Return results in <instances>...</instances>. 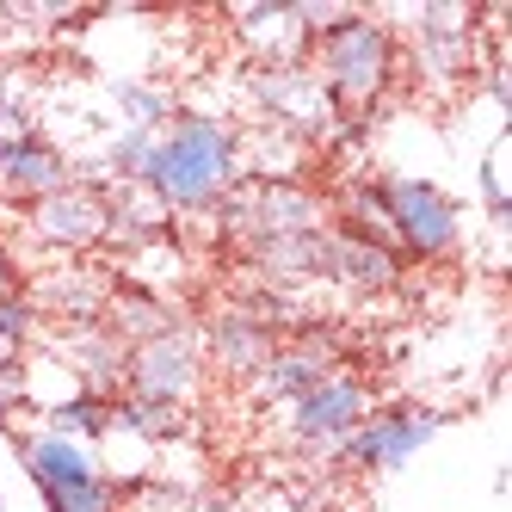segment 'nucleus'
Listing matches in <instances>:
<instances>
[{
	"label": "nucleus",
	"instance_id": "obj_1",
	"mask_svg": "<svg viewBox=\"0 0 512 512\" xmlns=\"http://www.w3.org/2000/svg\"><path fill=\"white\" fill-rule=\"evenodd\" d=\"M235 179H241L235 124L216 118V112H186V105H179V112L155 130L149 167H142L136 186H149L173 216H192V210H210Z\"/></svg>",
	"mask_w": 512,
	"mask_h": 512
},
{
	"label": "nucleus",
	"instance_id": "obj_2",
	"mask_svg": "<svg viewBox=\"0 0 512 512\" xmlns=\"http://www.w3.org/2000/svg\"><path fill=\"white\" fill-rule=\"evenodd\" d=\"M395 62H401L395 31L371 13H352L346 25H334L327 38L309 44V68L321 75L340 124H364V112H371L395 81Z\"/></svg>",
	"mask_w": 512,
	"mask_h": 512
},
{
	"label": "nucleus",
	"instance_id": "obj_3",
	"mask_svg": "<svg viewBox=\"0 0 512 512\" xmlns=\"http://www.w3.org/2000/svg\"><path fill=\"white\" fill-rule=\"evenodd\" d=\"M377 192H383V210H389V235H395L401 266H408V260H420V266L457 260V247H463V204L438 186V179L383 173Z\"/></svg>",
	"mask_w": 512,
	"mask_h": 512
},
{
	"label": "nucleus",
	"instance_id": "obj_4",
	"mask_svg": "<svg viewBox=\"0 0 512 512\" xmlns=\"http://www.w3.org/2000/svg\"><path fill=\"white\" fill-rule=\"evenodd\" d=\"M451 426L445 408H414V401H389V408H371L340 445H334V463L358 469V475H389V469H408L438 432Z\"/></svg>",
	"mask_w": 512,
	"mask_h": 512
},
{
	"label": "nucleus",
	"instance_id": "obj_5",
	"mask_svg": "<svg viewBox=\"0 0 512 512\" xmlns=\"http://www.w3.org/2000/svg\"><path fill=\"white\" fill-rule=\"evenodd\" d=\"M377 408V395H371V383H364L358 371H327L315 389H303L297 401H284V408H272V420H278V438L284 445H297V451H321V457H334V445L340 438Z\"/></svg>",
	"mask_w": 512,
	"mask_h": 512
},
{
	"label": "nucleus",
	"instance_id": "obj_6",
	"mask_svg": "<svg viewBox=\"0 0 512 512\" xmlns=\"http://www.w3.org/2000/svg\"><path fill=\"white\" fill-rule=\"evenodd\" d=\"M247 105H253V118L260 124H278L290 136H303L309 149L321 136H334L340 130V112H334V99H327L321 75L309 62H290V68H253L247 75Z\"/></svg>",
	"mask_w": 512,
	"mask_h": 512
},
{
	"label": "nucleus",
	"instance_id": "obj_7",
	"mask_svg": "<svg viewBox=\"0 0 512 512\" xmlns=\"http://www.w3.org/2000/svg\"><path fill=\"white\" fill-rule=\"evenodd\" d=\"M204 389V340L192 321L167 327V334L130 346L124 364V395H149V401H173V408H192Z\"/></svg>",
	"mask_w": 512,
	"mask_h": 512
},
{
	"label": "nucleus",
	"instance_id": "obj_8",
	"mask_svg": "<svg viewBox=\"0 0 512 512\" xmlns=\"http://www.w3.org/2000/svg\"><path fill=\"white\" fill-rule=\"evenodd\" d=\"M25 229L38 247L50 253H93L105 235H112V210H105V186H93V179H68L62 192L38 198L25 210Z\"/></svg>",
	"mask_w": 512,
	"mask_h": 512
},
{
	"label": "nucleus",
	"instance_id": "obj_9",
	"mask_svg": "<svg viewBox=\"0 0 512 512\" xmlns=\"http://www.w3.org/2000/svg\"><path fill=\"white\" fill-rule=\"evenodd\" d=\"M327 371H340V340L327 327H303L297 340H278L272 358L247 377V401L253 408H284L297 401L303 389H315Z\"/></svg>",
	"mask_w": 512,
	"mask_h": 512
},
{
	"label": "nucleus",
	"instance_id": "obj_10",
	"mask_svg": "<svg viewBox=\"0 0 512 512\" xmlns=\"http://www.w3.org/2000/svg\"><path fill=\"white\" fill-rule=\"evenodd\" d=\"M31 309H38V321L50 315L56 327H81V321H105V309H112L118 297V272H105L93 260H56L50 272H38L25 284Z\"/></svg>",
	"mask_w": 512,
	"mask_h": 512
},
{
	"label": "nucleus",
	"instance_id": "obj_11",
	"mask_svg": "<svg viewBox=\"0 0 512 512\" xmlns=\"http://www.w3.org/2000/svg\"><path fill=\"white\" fill-rule=\"evenodd\" d=\"M44 352L50 358H62L68 371H75V383L81 389H93V395H124V364H130V346L112 334L105 321H81V327H50L44 334Z\"/></svg>",
	"mask_w": 512,
	"mask_h": 512
},
{
	"label": "nucleus",
	"instance_id": "obj_12",
	"mask_svg": "<svg viewBox=\"0 0 512 512\" xmlns=\"http://www.w3.org/2000/svg\"><path fill=\"white\" fill-rule=\"evenodd\" d=\"M7 438H13V457H19V469L31 475L38 494H62V488H81L93 475H105L93 445H81V438H62V432H44V426L38 432L7 426Z\"/></svg>",
	"mask_w": 512,
	"mask_h": 512
},
{
	"label": "nucleus",
	"instance_id": "obj_13",
	"mask_svg": "<svg viewBox=\"0 0 512 512\" xmlns=\"http://www.w3.org/2000/svg\"><path fill=\"white\" fill-rule=\"evenodd\" d=\"M198 340H204V364H216V371L235 377V383H247V377L272 358V346H278L272 327L253 315V309H241V303L216 309V315L198 327Z\"/></svg>",
	"mask_w": 512,
	"mask_h": 512
},
{
	"label": "nucleus",
	"instance_id": "obj_14",
	"mask_svg": "<svg viewBox=\"0 0 512 512\" xmlns=\"http://www.w3.org/2000/svg\"><path fill=\"white\" fill-rule=\"evenodd\" d=\"M68 179H75V161L62 155V142H50V136L38 130V136L13 142L7 161H0V198H13V204H38V198L62 192Z\"/></svg>",
	"mask_w": 512,
	"mask_h": 512
},
{
	"label": "nucleus",
	"instance_id": "obj_15",
	"mask_svg": "<svg viewBox=\"0 0 512 512\" xmlns=\"http://www.w3.org/2000/svg\"><path fill=\"white\" fill-rule=\"evenodd\" d=\"M235 31H241V50L260 62V68L309 62V38L297 31L290 0H260V7H241V13H235Z\"/></svg>",
	"mask_w": 512,
	"mask_h": 512
},
{
	"label": "nucleus",
	"instance_id": "obj_16",
	"mask_svg": "<svg viewBox=\"0 0 512 512\" xmlns=\"http://www.w3.org/2000/svg\"><path fill=\"white\" fill-rule=\"evenodd\" d=\"M321 278H334L340 290H358V297H377V290H395L401 284V260L389 247H371L346 229H327V266Z\"/></svg>",
	"mask_w": 512,
	"mask_h": 512
},
{
	"label": "nucleus",
	"instance_id": "obj_17",
	"mask_svg": "<svg viewBox=\"0 0 512 512\" xmlns=\"http://www.w3.org/2000/svg\"><path fill=\"white\" fill-rule=\"evenodd\" d=\"M247 253V266H253V278H266V284H309V278H321V266H327V229H315V235H278V241H253V247H241Z\"/></svg>",
	"mask_w": 512,
	"mask_h": 512
},
{
	"label": "nucleus",
	"instance_id": "obj_18",
	"mask_svg": "<svg viewBox=\"0 0 512 512\" xmlns=\"http://www.w3.org/2000/svg\"><path fill=\"white\" fill-rule=\"evenodd\" d=\"M105 210H112V247H142L173 235V210L149 192V186H105Z\"/></svg>",
	"mask_w": 512,
	"mask_h": 512
},
{
	"label": "nucleus",
	"instance_id": "obj_19",
	"mask_svg": "<svg viewBox=\"0 0 512 512\" xmlns=\"http://www.w3.org/2000/svg\"><path fill=\"white\" fill-rule=\"evenodd\" d=\"M179 321H186V315H179L167 297H149V290H130V284H118L112 309H105V327H112L124 346H142V340L167 334V327H179Z\"/></svg>",
	"mask_w": 512,
	"mask_h": 512
},
{
	"label": "nucleus",
	"instance_id": "obj_20",
	"mask_svg": "<svg viewBox=\"0 0 512 512\" xmlns=\"http://www.w3.org/2000/svg\"><path fill=\"white\" fill-rule=\"evenodd\" d=\"M112 432H130L142 445H173L186 432V408L149 401V395H112Z\"/></svg>",
	"mask_w": 512,
	"mask_h": 512
},
{
	"label": "nucleus",
	"instance_id": "obj_21",
	"mask_svg": "<svg viewBox=\"0 0 512 512\" xmlns=\"http://www.w3.org/2000/svg\"><path fill=\"white\" fill-rule=\"evenodd\" d=\"M38 420H44V432L81 438V445H99V438H112V401H105V395H93V389H81V395L56 401V408H44Z\"/></svg>",
	"mask_w": 512,
	"mask_h": 512
},
{
	"label": "nucleus",
	"instance_id": "obj_22",
	"mask_svg": "<svg viewBox=\"0 0 512 512\" xmlns=\"http://www.w3.org/2000/svg\"><path fill=\"white\" fill-rule=\"evenodd\" d=\"M112 99H118V112L130 118V130H161L179 112L173 93L155 87V81H112Z\"/></svg>",
	"mask_w": 512,
	"mask_h": 512
},
{
	"label": "nucleus",
	"instance_id": "obj_23",
	"mask_svg": "<svg viewBox=\"0 0 512 512\" xmlns=\"http://www.w3.org/2000/svg\"><path fill=\"white\" fill-rule=\"evenodd\" d=\"M469 56H475V38H432V31H414V62L432 81H457L469 68Z\"/></svg>",
	"mask_w": 512,
	"mask_h": 512
},
{
	"label": "nucleus",
	"instance_id": "obj_24",
	"mask_svg": "<svg viewBox=\"0 0 512 512\" xmlns=\"http://www.w3.org/2000/svg\"><path fill=\"white\" fill-rule=\"evenodd\" d=\"M118 512H198L192 494L179 482H161V475H142V482L118 488Z\"/></svg>",
	"mask_w": 512,
	"mask_h": 512
},
{
	"label": "nucleus",
	"instance_id": "obj_25",
	"mask_svg": "<svg viewBox=\"0 0 512 512\" xmlns=\"http://www.w3.org/2000/svg\"><path fill=\"white\" fill-rule=\"evenodd\" d=\"M44 512H118V482L112 475H93V482H81V488L44 494Z\"/></svg>",
	"mask_w": 512,
	"mask_h": 512
},
{
	"label": "nucleus",
	"instance_id": "obj_26",
	"mask_svg": "<svg viewBox=\"0 0 512 512\" xmlns=\"http://www.w3.org/2000/svg\"><path fill=\"white\" fill-rule=\"evenodd\" d=\"M44 334V321H38V309H31V297L25 290H13V297H0V340L7 346H19V352H31V340Z\"/></svg>",
	"mask_w": 512,
	"mask_h": 512
},
{
	"label": "nucleus",
	"instance_id": "obj_27",
	"mask_svg": "<svg viewBox=\"0 0 512 512\" xmlns=\"http://www.w3.org/2000/svg\"><path fill=\"white\" fill-rule=\"evenodd\" d=\"M19 408H25V358L0 371V426H7V420H13Z\"/></svg>",
	"mask_w": 512,
	"mask_h": 512
},
{
	"label": "nucleus",
	"instance_id": "obj_28",
	"mask_svg": "<svg viewBox=\"0 0 512 512\" xmlns=\"http://www.w3.org/2000/svg\"><path fill=\"white\" fill-rule=\"evenodd\" d=\"M13 290H25V278H19V260H13V247L0 241V297H13Z\"/></svg>",
	"mask_w": 512,
	"mask_h": 512
},
{
	"label": "nucleus",
	"instance_id": "obj_29",
	"mask_svg": "<svg viewBox=\"0 0 512 512\" xmlns=\"http://www.w3.org/2000/svg\"><path fill=\"white\" fill-rule=\"evenodd\" d=\"M19 358H25L19 346H7V340H0V371H7V364H19Z\"/></svg>",
	"mask_w": 512,
	"mask_h": 512
}]
</instances>
